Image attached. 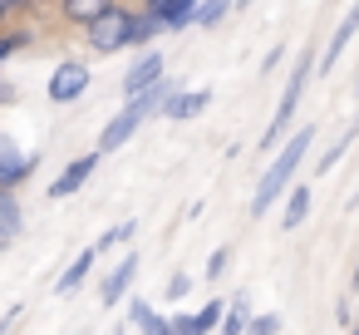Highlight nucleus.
Listing matches in <instances>:
<instances>
[{
    "instance_id": "1",
    "label": "nucleus",
    "mask_w": 359,
    "mask_h": 335,
    "mask_svg": "<svg viewBox=\"0 0 359 335\" xmlns=\"http://www.w3.org/2000/svg\"><path fill=\"white\" fill-rule=\"evenodd\" d=\"M315 124H295L280 143L285 148H276V158L266 163V173L256 178V192H251V217H266L280 197H285V188L295 183V173H300V163L310 158V148H315Z\"/></svg>"
},
{
    "instance_id": "2",
    "label": "nucleus",
    "mask_w": 359,
    "mask_h": 335,
    "mask_svg": "<svg viewBox=\"0 0 359 335\" xmlns=\"http://www.w3.org/2000/svg\"><path fill=\"white\" fill-rule=\"evenodd\" d=\"M182 89V79H158L153 89H143V94H133V99H123V109L99 129V153L109 158V153H118V148H128V138L148 124V119H158V109L168 104V94H177Z\"/></svg>"
},
{
    "instance_id": "3",
    "label": "nucleus",
    "mask_w": 359,
    "mask_h": 335,
    "mask_svg": "<svg viewBox=\"0 0 359 335\" xmlns=\"http://www.w3.org/2000/svg\"><path fill=\"white\" fill-rule=\"evenodd\" d=\"M310 79H315V50L305 45V50L295 55L290 74H285V89H280V99H276V114H271V124H266V133H261V153L280 148V138L295 129V114H300V99H305Z\"/></svg>"
},
{
    "instance_id": "4",
    "label": "nucleus",
    "mask_w": 359,
    "mask_h": 335,
    "mask_svg": "<svg viewBox=\"0 0 359 335\" xmlns=\"http://www.w3.org/2000/svg\"><path fill=\"white\" fill-rule=\"evenodd\" d=\"M128 15H133V6H109L99 20H89L79 35H84V45H89V55H99V60H109V55H118V50H128Z\"/></svg>"
},
{
    "instance_id": "5",
    "label": "nucleus",
    "mask_w": 359,
    "mask_h": 335,
    "mask_svg": "<svg viewBox=\"0 0 359 335\" xmlns=\"http://www.w3.org/2000/svg\"><path fill=\"white\" fill-rule=\"evenodd\" d=\"M89 84H94L89 60L69 55V60H60V65L50 70V79H45V99H50V104H79V99L89 94Z\"/></svg>"
},
{
    "instance_id": "6",
    "label": "nucleus",
    "mask_w": 359,
    "mask_h": 335,
    "mask_svg": "<svg viewBox=\"0 0 359 335\" xmlns=\"http://www.w3.org/2000/svg\"><path fill=\"white\" fill-rule=\"evenodd\" d=\"M99 163H104V153H99V148H89V153L69 158V163H65V168H60V173L50 178L45 197H50V202H60V197H74V192H79V188H84V183L94 178V173H99Z\"/></svg>"
},
{
    "instance_id": "7",
    "label": "nucleus",
    "mask_w": 359,
    "mask_h": 335,
    "mask_svg": "<svg viewBox=\"0 0 359 335\" xmlns=\"http://www.w3.org/2000/svg\"><path fill=\"white\" fill-rule=\"evenodd\" d=\"M35 168H40V153H25L11 133H0V188L20 192V183L35 178Z\"/></svg>"
},
{
    "instance_id": "8",
    "label": "nucleus",
    "mask_w": 359,
    "mask_h": 335,
    "mask_svg": "<svg viewBox=\"0 0 359 335\" xmlns=\"http://www.w3.org/2000/svg\"><path fill=\"white\" fill-rule=\"evenodd\" d=\"M354 35H359V0H354V6H349L344 15H339V25H334L330 45H325V50H315V74H320V79L339 65V55L349 50V40H354Z\"/></svg>"
},
{
    "instance_id": "9",
    "label": "nucleus",
    "mask_w": 359,
    "mask_h": 335,
    "mask_svg": "<svg viewBox=\"0 0 359 335\" xmlns=\"http://www.w3.org/2000/svg\"><path fill=\"white\" fill-rule=\"evenodd\" d=\"M158 79H168V60L158 55V50H138V60L128 65V74H123V99H133V94H143V89H153Z\"/></svg>"
},
{
    "instance_id": "10",
    "label": "nucleus",
    "mask_w": 359,
    "mask_h": 335,
    "mask_svg": "<svg viewBox=\"0 0 359 335\" xmlns=\"http://www.w3.org/2000/svg\"><path fill=\"white\" fill-rule=\"evenodd\" d=\"M207 104H212V89H177V94H168V104L158 109V119H168V124H187V119H197V114H207Z\"/></svg>"
},
{
    "instance_id": "11",
    "label": "nucleus",
    "mask_w": 359,
    "mask_h": 335,
    "mask_svg": "<svg viewBox=\"0 0 359 335\" xmlns=\"http://www.w3.org/2000/svg\"><path fill=\"white\" fill-rule=\"evenodd\" d=\"M133 276H138V251L128 247V256H123V261H118V266H114V271H109L104 281H99V306H104V310H114V306H118V301L128 296Z\"/></svg>"
},
{
    "instance_id": "12",
    "label": "nucleus",
    "mask_w": 359,
    "mask_h": 335,
    "mask_svg": "<svg viewBox=\"0 0 359 335\" xmlns=\"http://www.w3.org/2000/svg\"><path fill=\"white\" fill-rule=\"evenodd\" d=\"M55 6V20L65 25V30H84L89 20H99L109 6H118V0H50Z\"/></svg>"
},
{
    "instance_id": "13",
    "label": "nucleus",
    "mask_w": 359,
    "mask_h": 335,
    "mask_svg": "<svg viewBox=\"0 0 359 335\" xmlns=\"http://www.w3.org/2000/svg\"><path fill=\"white\" fill-rule=\"evenodd\" d=\"M138 11L158 15V20H163V30H168V35H177V30H187V25H192L197 0H138Z\"/></svg>"
},
{
    "instance_id": "14",
    "label": "nucleus",
    "mask_w": 359,
    "mask_h": 335,
    "mask_svg": "<svg viewBox=\"0 0 359 335\" xmlns=\"http://www.w3.org/2000/svg\"><path fill=\"white\" fill-rule=\"evenodd\" d=\"M354 138H359V114H354V119H349V124H344V129H339V133L330 138V148H325V153H320V158L310 163V168H315V178H325L330 168H339V158H344V153L354 148Z\"/></svg>"
},
{
    "instance_id": "15",
    "label": "nucleus",
    "mask_w": 359,
    "mask_h": 335,
    "mask_svg": "<svg viewBox=\"0 0 359 335\" xmlns=\"http://www.w3.org/2000/svg\"><path fill=\"white\" fill-rule=\"evenodd\" d=\"M94 266H99V251H94V247H84V251H79V256L65 266V276L55 281V296H74V291H79L89 276H94Z\"/></svg>"
},
{
    "instance_id": "16",
    "label": "nucleus",
    "mask_w": 359,
    "mask_h": 335,
    "mask_svg": "<svg viewBox=\"0 0 359 335\" xmlns=\"http://www.w3.org/2000/svg\"><path fill=\"white\" fill-rule=\"evenodd\" d=\"M163 35H168L163 20L133 6V15H128V50H153V40H163Z\"/></svg>"
},
{
    "instance_id": "17",
    "label": "nucleus",
    "mask_w": 359,
    "mask_h": 335,
    "mask_svg": "<svg viewBox=\"0 0 359 335\" xmlns=\"http://www.w3.org/2000/svg\"><path fill=\"white\" fill-rule=\"evenodd\" d=\"M310 188L305 183H290L285 188V207H280V232H295V227H305V217H310Z\"/></svg>"
},
{
    "instance_id": "18",
    "label": "nucleus",
    "mask_w": 359,
    "mask_h": 335,
    "mask_svg": "<svg viewBox=\"0 0 359 335\" xmlns=\"http://www.w3.org/2000/svg\"><path fill=\"white\" fill-rule=\"evenodd\" d=\"M128 325H133L138 335H168V315H163L153 301H143V296L128 301Z\"/></svg>"
},
{
    "instance_id": "19",
    "label": "nucleus",
    "mask_w": 359,
    "mask_h": 335,
    "mask_svg": "<svg viewBox=\"0 0 359 335\" xmlns=\"http://www.w3.org/2000/svg\"><path fill=\"white\" fill-rule=\"evenodd\" d=\"M30 45H35V25H30V20H11V25H0V65L15 60V55H25Z\"/></svg>"
},
{
    "instance_id": "20",
    "label": "nucleus",
    "mask_w": 359,
    "mask_h": 335,
    "mask_svg": "<svg viewBox=\"0 0 359 335\" xmlns=\"http://www.w3.org/2000/svg\"><path fill=\"white\" fill-rule=\"evenodd\" d=\"M20 227H25V212H20V197L15 192H6V188H0V242H15L20 237Z\"/></svg>"
},
{
    "instance_id": "21",
    "label": "nucleus",
    "mask_w": 359,
    "mask_h": 335,
    "mask_svg": "<svg viewBox=\"0 0 359 335\" xmlns=\"http://www.w3.org/2000/svg\"><path fill=\"white\" fill-rule=\"evenodd\" d=\"M246 320H251V296H246V291H236V296L226 301V310H222L217 335H241V330H246Z\"/></svg>"
},
{
    "instance_id": "22",
    "label": "nucleus",
    "mask_w": 359,
    "mask_h": 335,
    "mask_svg": "<svg viewBox=\"0 0 359 335\" xmlns=\"http://www.w3.org/2000/svg\"><path fill=\"white\" fill-rule=\"evenodd\" d=\"M226 15H231V0H197V11H192V25H197V30H217Z\"/></svg>"
},
{
    "instance_id": "23",
    "label": "nucleus",
    "mask_w": 359,
    "mask_h": 335,
    "mask_svg": "<svg viewBox=\"0 0 359 335\" xmlns=\"http://www.w3.org/2000/svg\"><path fill=\"white\" fill-rule=\"evenodd\" d=\"M133 232H138V222H133V217H128V222H114V227H109V232H104V237L94 242V251L104 256V251H114V247H123V242H133Z\"/></svg>"
},
{
    "instance_id": "24",
    "label": "nucleus",
    "mask_w": 359,
    "mask_h": 335,
    "mask_svg": "<svg viewBox=\"0 0 359 335\" xmlns=\"http://www.w3.org/2000/svg\"><path fill=\"white\" fill-rule=\"evenodd\" d=\"M222 310H226V301H207V306H197V310H192L197 330H202V335H217V325H222Z\"/></svg>"
},
{
    "instance_id": "25",
    "label": "nucleus",
    "mask_w": 359,
    "mask_h": 335,
    "mask_svg": "<svg viewBox=\"0 0 359 335\" xmlns=\"http://www.w3.org/2000/svg\"><path fill=\"white\" fill-rule=\"evenodd\" d=\"M241 335H280V315H276V310H266V315H251Z\"/></svg>"
},
{
    "instance_id": "26",
    "label": "nucleus",
    "mask_w": 359,
    "mask_h": 335,
    "mask_svg": "<svg viewBox=\"0 0 359 335\" xmlns=\"http://www.w3.org/2000/svg\"><path fill=\"white\" fill-rule=\"evenodd\" d=\"M192 286H197V281H192L187 271H177V276H168V301H187V296H192Z\"/></svg>"
},
{
    "instance_id": "27",
    "label": "nucleus",
    "mask_w": 359,
    "mask_h": 335,
    "mask_svg": "<svg viewBox=\"0 0 359 335\" xmlns=\"http://www.w3.org/2000/svg\"><path fill=\"white\" fill-rule=\"evenodd\" d=\"M168 335H202V330H197L192 310H177V315H168Z\"/></svg>"
},
{
    "instance_id": "28",
    "label": "nucleus",
    "mask_w": 359,
    "mask_h": 335,
    "mask_svg": "<svg viewBox=\"0 0 359 335\" xmlns=\"http://www.w3.org/2000/svg\"><path fill=\"white\" fill-rule=\"evenodd\" d=\"M226 261H231V247H217V251L207 256V281H217V276L226 271Z\"/></svg>"
},
{
    "instance_id": "29",
    "label": "nucleus",
    "mask_w": 359,
    "mask_h": 335,
    "mask_svg": "<svg viewBox=\"0 0 359 335\" xmlns=\"http://www.w3.org/2000/svg\"><path fill=\"white\" fill-rule=\"evenodd\" d=\"M280 60H285V45H276V50H266V60H261V70H266V74H271V70H276V65H280Z\"/></svg>"
},
{
    "instance_id": "30",
    "label": "nucleus",
    "mask_w": 359,
    "mask_h": 335,
    "mask_svg": "<svg viewBox=\"0 0 359 335\" xmlns=\"http://www.w3.org/2000/svg\"><path fill=\"white\" fill-rule=\"evenodd\" d=\"M20 99V89L11 84V79H0V109H6V104H15Z\"/></svg>"
},
{
    "instance_id": "31",
    "label": "nucleus",
    "mask_w": 359,
    "mask_h": 335,
    "mask_svg": "<svg viewBox=\"0 0 359 335\" xmlns=\"http://www.w3.org/2000/svg\"><path fill=\"white\" fill-rule=\"evenodd\" d=\"M15 315H20V306H11V310H0V335H6V330L15 325Z\"/></svg>"
},
{
    "instance_id": "32",
    "label": "nucleus",
    "mask_w": 359,
    "mask_h": 335,
    "mask_svg": "<svg viewBox=\"0 0 359 335\" xmlns=\"http://www.w3.org/2000/svg\"><path fill=\"white\" fill-rule=\"evenodd\" d=\"M349 291H359V261H354V276H349Z\"/></svg>"
},
{
    "instance_id": "33",
    "label": "nucleus",
    "mask_w": 359,
    "mask_h": 335,
    "mask_svg": "<svg viewBox=\"0 0 359 335\" xmlns=\"http://www.w3.org/2000/svg\"><path fill=\"white\" fill-rule=\"evenodd\" d=\"M246 6H251V0H231V11H246Z\"/></svg>"
},
{
    "instance_id": "34",
    "label": "nucleus",
    "mask_w": 359,
    "mask_h": 335,
    "mask_svg": "<svg viewBox=\"0 0 359 335\" xmlns=\"http://www.w3.org/2000/svg\"><path fill=\"white\" fill-rule=\"evenodd\" d=\"M354 89H359V70H354Z\"/></svg>"
},
{
    "instance_id": "35",
    "label": "nucleus",
    "mask_w": 359,
    "mask_h": 335,
    "mask_svg": "<svg viewBox=\"0 0 359 335\" xmlns=\"http://www.w3.org/2000/svg\"><path fill=\"white\" fill-rule=\"evenodd\" d=\"M349 335H359V325H349Z\"/></svg>"
},
{
    "instance_id": "36",
    "label": "nucleus",
    "mask_w": 359,
    "mask_h": 335,
    "mask_svg": "<svg viewBox=\"0 0 359 335\" xmlns=\"http://www.w3.org/2000/svg\"><path fill=\"white\" fill-rule=\"evenodd\" d=\"M0 251H6V242H0Z\"/></svg>"
},
{
    "instance_id": "37",
    "label": "nucleus",
    "mask_w": 359,
    "mask_h": 335,
    "mask_svg": "<svg viewBox=\"0 0 359 335\" xmlns=\"http://www.w3.org/2000/svg\"><path fill=\"white\" fill-rule=\"evenodd\" d=\"M114 335H123V330H114Z\"/></svg>"
}]
</instances>
